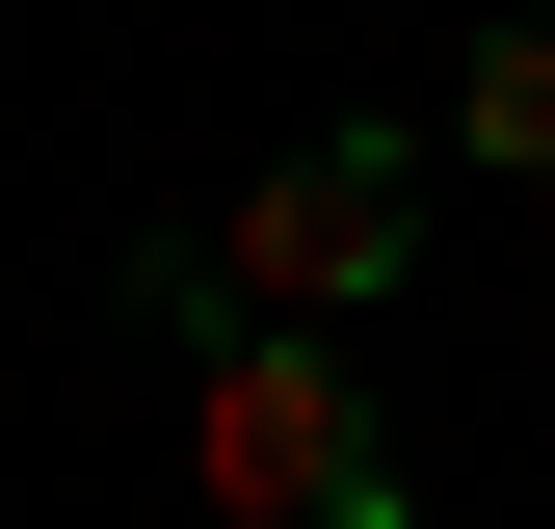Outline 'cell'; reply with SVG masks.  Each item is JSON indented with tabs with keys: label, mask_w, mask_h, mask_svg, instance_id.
Here are the masks:
<instances>
[{
	"label": "cell",
	"mask_w": 555,
	"mask_h": 529,
	"mask_svg": "<svg viewBox=\"0 0 555 529\" xmlns=\"http://www.w3.org/2000/svg\"><path fill=\"white\" fill-rule=\"evenodd\" d=\"M185 477H212V529H424L371 371H344V318H264V292L185 345Z\"/></svg>",
	"instance_id": "1"
},
{
	"label": "cell",
	"mask_w": 555,
	"mask_h": 529,
	"mask_svg": "<svg viewBox=\"0 0 555 529\" xmlns=\"http://www.w3.org/2000/svg\"><path fill=\"white\" fill-rule=\"evenodd\" d=\"M212 264H238L264 318H371L397 264H424V132H292V159L212 212Z\"/></svg>",
	"instance_id": "2"
},
{
	"label": "cell",
	"mask_w": 555,
	"mask_h": 529,
	"mask_svg": "<svg viewBox=\"0 0 555 529\" xmlns=\"http://www.w3.org/2000/svg\"><path fill=\"white\" fill-rule=\"evenodd\" d=\"M450 159L555 185V27H476V53H450Z\"/></svg>",
	"instance_id": "3"
}]
</instances>
